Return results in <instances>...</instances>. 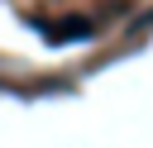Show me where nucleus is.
<instances>
[{"instance_id":"obj_1","label":"nucleus","mask_w":153,"mask_h":148,"mask_svg":"<svg viewBox=\"0 0 153 148\" xmlns=\"http://www.w3.org/2000/svg\"><path fill=\"white\" fill-rule=\"evenodd\" d=\"M53 43H72V38H96V24L91 19H81V14H72V19H62L53 33H48Z\"/></svg>"}]
</instances>
